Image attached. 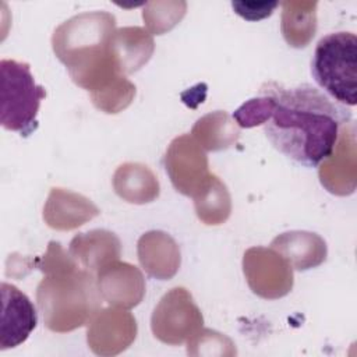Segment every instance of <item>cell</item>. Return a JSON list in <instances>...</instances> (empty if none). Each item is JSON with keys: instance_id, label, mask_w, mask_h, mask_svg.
<instances>
[{"instance_id": "9c48e42d", "label": "cell", "mask_w": 357, "mask_h": 357, "mask_svg": "<svg viewBox=\"0 0 357 357\" xmlns=\"http://www.w3.org/2000/svg\"><path fill=\"white\" fill-rule=\"evenodd\" d=\"M137 335L135 318L123 308L99 310L88 325L86 340L95 354L113 356L126 350Z\"/></svg>"}, {"instance_id": "9a60e30c", "label": "cell", "mask_w": 357, "mask_h": 357, "mask_svg": "<svg viewBox=\"0 0 357 357\" xmlns=\"http://www.w3.org/2000/svg\"><path fill=\"white\" fill-rule=\"evenodd\" d=\"M271 248L297 271L317 268L326 259V243L311 231L291 230L282 233L272 240Z\"/></svg>"}, {"instance_id": "44dd1931", "label": "cell", "mask_w": 357, "mask_h": 357, "mask_svg": "<svg viewBox=\"0 0 357 357\" xmlns=\"http://www.w3.org/2000/svg\"><path fill=\"white\" fill-rule=\"evenodd\" d=\"M185 8L187 4L184 1H152L145 4L142 18L149 32L162 35L181 21Z\"/></svg>"}, {"instance_id": "e0dca14e", "label": "cell", "mask_w": 357, "mask_h": 357, "mask_svg": "<svg viewBox=\"0 0 357 357\" xmlns=\"http://www.w3.org/2000/svg\"><path fill=\"white\" fill-rule=\"evenodd\" d=\"M116 194L130 204H148L159 195V181L153 172L141 163H123L113 176Z\"/></svg>"}, {"instance_id": "5b68a950", "label": "cell", "mask_w": 357, "mask_h": 357, "mask_svg": "<svg viewBox=\"0 0 357 357\" xmlns=\"http://www.w3.org/2000/svg\"><path fill=\"white\" fill-rule=\"evenodd\" d=\"M0 123L6 130L28 137L38 128L36 116L46 91L35 82L28 63L3 59L0 61Z\"/></svg>"}, {"instance_id": "5bb4252c", "label": "cell", "mask_w": 357, "mask_h": 357, "mask_svg": "<svg viewBox=\"0 0 357 357\" xmlns=\"http://www.w3.org/2000/svg\"><path fill=\"white\" fill-rule=\"evenodd\" d=\"M68 252L79 266L96 275L102 268L120 258L121 244L114 233L95 229L74 236Z\"/></svg>"}, {"instance_id": "4fadbf2b", "label": "cell", "mask_w": 357, "mask_h": 357, "mask_svg": "<svg viewBox=\"0 0 357 357\" xmlns=\"http://www.w3.org/2000/svg\"><path fill=\"white\" fill-rule=\"evenodd\" d=\"M138 259L144 271L159 280L172 279L180 268V250L167 233L152 230L138 240Z\"/></svg>"}, {"instance_id": "30bf717a", "label": "cell", "mask_w": 357, "mask_h": 357, "mask_svg": "<svg viewBox=\"0 0 357 357\" xmlns=\"http://www.w3.org/2000/svg\"><path fill=\"white\" fill-rule=\"evenodd\" d=\"M0 350L14 349L24 343L38 324L36 310L29 297L17 286L1 283Z\"/></svg>"}, {"instance_id": "6da1fadb", "label": "cell", "mask_w": 357, "mask_h": 357, "mask_svg": "<svg viewBox=\"0 0 357 357\" xmlns=\"http://www.w3.org/2000/svg\"><path fill=\"white\" fill-rule=\"evenodd\" d=\"M262 88L273 99L264 126L266 138L298 165L319 166L333 153L343 127L351 123V112L308 84L283 88L268 82Z\"/></svg>"}, {"instance_id": "d6986e66", "label": "cell", "mask_w": 357, "mask_h": 357, "mask_svg": "<svg viewBox=\"0 0 357 357\" xmlns=\"http://www.w3.org/2000/svg\"><path fill=\"white\" fill-rule=\"evenodd\" d=\"M317 1H283L282 33L291 47H305L317 31Z\"/></svg>"}, {"instance_id": "ac0fdd59", "label": "cell", "mask_w": 357, "mask_h": 357, "mask_svg": "<svg viewBox=\"0 0 357 357\" xmlns=\"http://www.w3.org/2000/svg\"><path fill=\"white\" fill-rule=\"evenodd\" d=\"M192 138L205 151H222L237 142L240 130L226 112L216 110L198 119L191 130Z\"/></svg>"}, {"instance_id": "3957f363", "label": "cell", "mask_w": 357, "mask_h": 357, "mask_svg": "<svg viewBox=\"0 0 357 357\" xmlns=\"http://www.w3.org/2000/svg\"><path fill=\"white\" fill-rule=\"evenodd\" d=\"M43 275L36 287V301L47 329L59 333L74 331L100 310L103 298L96 275L79 266L74 258Z\"/></svg>"}, {"instance_id": "8992f818", "label": "cell", "mask_w": 357, "mask_h": 357, "mask_svg": "<svg viewBox=\"0 0 357 357\" xmlns=\"http://www.w3.org/2000/svg\"><path fill=\"white\" fill-rule=\"evenodd\" d=\"M204 318L191 293L184 287L169 290L155 307L151 329L156 339L167 344H181L202 328Z\"/></svg>"}, {"instance_id": "7402d4cb", "label": "cell", "mask_w": 357, "mask_h": 357, "mask_svg": "<svg viewBox=\"0 0 357 357\" xmlns=\"http://www.w3.org/2000/svg\"><path fill=\"white\" fill-rule=\"evenodd\" d=\"M273 99L268 91L261 88V96L252 98L243 103L234 113L233 119L237 126L243 128H251L259 124H265L272 113Z\"/></svg>"}, {"instance_id": "603a6c76", "label": "cell", "mask_w": 357, "mask_h": 357, "mask_svg": "<svg viewBox=\"0 0 357 357\" xmlns=\"http://www.w3.org/2000/svg\"><path fill=\"white\" fill-rule=\"evenodd\" d=\"M134 98H135V85L124 77L112 88L106 89L105 92L91 99L93 106L100 112L107 114H114L124 110L127 106H130Z\"/></svg>"}, {"instance_id": "52a82bcc", "label": "cell", "mask_w": 357, "mask_h": 357, "mask_svg": "<svg viewBox=\"0 0 357 357\" xmlns=\"http://www.w3.org/2000/svg\"><path fill=\"white\" fill-rule=\"evenodd\" d=\"M163 163L173 187L185 197L194 198L212 176L204 149L188 134L170 142Z\"/></svg>"}, {"instance_id": "cb8c5ba5", "label": "cell", "mask_w": 357, "mask_h": 357, "mask_svg": "<svg viewBox=\"0 0 357 357\" xmlns=\"http://www.w3.org/2000/svg\"><path fill=\"white\" fill-rule=\"evenodd\" d=\"M279 1H231V7L237 15L247 21L264 20L275 11Z\"/></svg>"}, {"instance_id": "ba28073f", "label": "cell", "mask_w": 357, "mask_h": 357, "mask_svg": "<svg viewBox=\"0 0 357 357\" xmlns=\"http://www.w3.org/2000/svg\"><path fill=\"white\" fill-rule=\"evenodd\" d=\"M243 271L250 289L262 298H280L293 287V268L272 248H248Z\"/></svg>"}, {"instance_id": "277c9868", "label": "cell", "mask_w": 357, "mask_h": 357, "mask_svg": "<svg viewBox=\"0 0 357 357\" xmlns=\"http://www.w3.org/2000/svg\"><path fill=\"white\" fill-rule=\"evenodd\" d=\"M311 74L332 100L357 103V38L353 32H332L319 39L311 60Z\"/></svg>"}, {"instance_id": "ffe728a7", "label": "cell", "mask_w": 357, "mask_h": 357, "mask_svg": "<svg viewBox=\"0 0 357 357\" xmlns=\"http://www.w3.org/2000/svg\"><path fill=\"white\" fill-rule=\"evenodd\" d=\"M197 216L205 225H220L231 212V199L227 187L215 174L194 197Z\"/></svg>"}, {"instance_id": "2e32d148", "label": "cell", "mask_w": 357, "mask_h": 357, "mask_svg": "<svg viewBox=\"0 0 357 357\" xmlns=\"http://www.w3.org/2000/svg\"><path fill=\"white\" fill-rule=\"evenodd\" d=\"M110 49L121 74L126 77L145 66L155 50L152 35L141 26H124L114 31Z\"/></svg>"}, {"instance_id": "7c38bea8", "label": "cell", "mask_w": 357, "mask_h": 357, "mask_svg": "<svg viewBox=\"0 0 357 357\" xmlns=\"http://www.w3.org/2000/svg\"><path fill=\"white\" fill-rule=\"evenodd\" d=\"M99 208L86 197L54 187L43 206V220L56 230H73L99 215Z\"/></svg>"}, {"instance_id": "8fae6325", "label": "cell", "mask_w": 357, "mask_h": 357, "mask_svg": "<svg viewBox=\"0 0 357 357\" xmlns=\"http://www.w3.org/2000/svg\"><path fill=\"white\" fill-rule=\"evenodd\" d=\"M96 283L103 301L116 308H132L145 296V280L141 271L119 259L96 273Z\"/></svg>"}, {"instance_id": "7a4b0ae2", "label": "cell", "mask_w": 357, "mask_h": 357, "mask_svg": "<svg viewBox=\"0 0 357 357\" xmlns=\"http://www.w3.org/2000/svg\"><path fill=\"white\" fill-rule=\"evenodd\" d=\"M116 18L106 11L77 14L60 24L52 36L56 57L66 66L71 79L96 96L124 75L110 49Z\"/></svg>"}]
</instances>
